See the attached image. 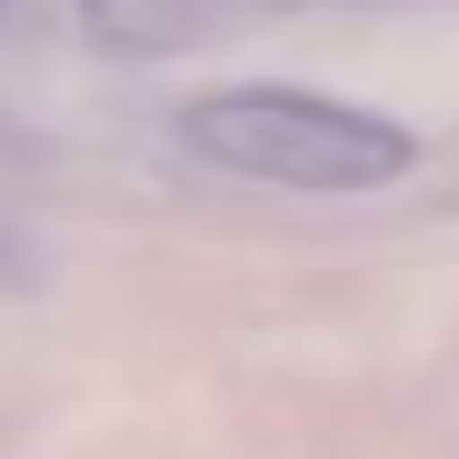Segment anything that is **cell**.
Instances as JSON below:
<instances>
[{"mask_svg": "<svg viewBox=\"0 0 459 459\" xmlns=\"http://www.w3.org/2000/svg\"><path fill=\"white\" fill-rule=\"evenodd\" d=\"M30 280H40V260H30V250L11 240V230H0V299H21Z\"/></svg>", "mask_w": 459, "mask_h": 459, "instance_id": "obj_3", "label": "cell"}, {"mask_svg": "<svg viewBox=\"0 0 459 459\" xmlns=\"http://www.w3.org/2000/svg\"><path fill=\"white\" fill-rule=\"evenodd\" d=\"M260 0H81V21L100 50L120 60H170V50H200L220 30H240Z\"/></svg>", "mask_w": 459, "mask_h": 459, "instance_id": "obj_2", "label": "cell"}, {"mask_svg": "<svg viewBox=\"0 0 459 459\" xmlns=\"http://www.w3.org/2000/svg\"><path fill=\"white\" fill-rule=\"evenodd\" d=\"M180 140L200 150L210 170L230 180H260V190H310V200H359V190H390L410 180L420 140L390 110H359L330 91H299V81H230L200 91L180 110Z\"/></svg>", "mask_w": 459, "mask_h": 459, "instance_id": "obj_1", "label": "cell"}]
</instances>
